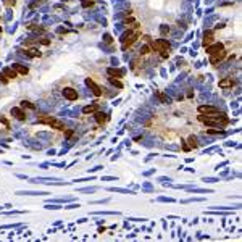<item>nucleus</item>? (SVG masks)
Masks as SVG:
<instances>
[{
  "mask_svg": "<svg viewBox=\"0 0 242 242\" xmlns=\"http://www.w3.org/2000/svg\"><path fill=\"white\" fill-rule=\"evenodd\" d=\"M197 119L203 124L216 126V127H224V126H228V123H229L228 116H226L224 113H220V111H216V113H208V115H199Z\"/></svg>",
  "mask_w": 242,
  "mask_h": 242,
  "instance_id": "obj_1",
  "label": "nucleus"
},
{
  "mask_svg": "<svg viewBox=\"0 0 242 242\" xmlns=\"http://www.w3.org/2000/svg\"><path fill=\"white\" fill-rule=\"evenodd\" d=\"M150 49L153 52H158L163 58H168L169 57V49H171V45H169L168 41H165V39H158V41H153L150 42Z\"/></svg>",
  "mask_w": 242,
  "mask_h": 242,
  "instance_id": "obj_2",
  "label": "nucleus"
},
{
  "mask_svg": "<svg viewBox=\"0 0 242 242\" xmlns=\"http://www.w3.org/2000/svg\"><path fill=\"white\" fill-rule=\"evenodd\" d=\"M39 123L47 124V126H50L52 129H57V131H65L66 129L65 123H62L60 119L54 118V116H42V118H39Z\"/></svg>",
  "mask_w": 242,
  "mask_h": 242,
  "instance_id": "obj_3",
  "label": "nucleus"
},
{
  "mask_svg": "<svg viewBox=\"0 0 242 242\" xmlns=\"http://www.w3.org/2000/svg\"><path fill=\"white\" fill-rule=\"evenodd\" d=\"M139 36H140V29H134V31H129V33L124 34V36L121 37V47H123V50H126L129 45L134 44Z\"/></svg>",
  "mask_w": 242,
  "mask_h": 242,
  "instance_id": "obj_4",
  "label": "nucleus"
},
{
  "mask_svg": "<svg viewBox=\"0 0 242 242\" xmlns=\"http://www.w3.org/2000/svg\"><path fill=\"white\" fill-rule=\"evenodd\" d=\"M224 58H226V50L223 49V50H220V52H216V54L210 55V63H211V65H218V63L223 62Z\"/></svg>",
  "mask_w": 242,
  "mask_h": 242,
  "instance_id": "obj_5",
  "label": "nucleus"
},
{
  "mask_svg": "<svg viewBox=\"0 0 242 242\" xmlns=\"http://www.w3.org/2000/svg\"><path fill=\"white\" fill-rule=\"evenodd\" d=\"M63 95H65V99L73 102V100L78 99V90H74L73 87H65V89H63Z\"/></svg>",
  "mask_w": 242,
  "mask_h": 242,
  "instance_id": "obj_6",
  "label": "nucleus"
},
{
  "mask_svg": "<svg viewBox=\"0 0 242 242\" xmlns=\"http://www.w3.org/2000/svg\"><path fill=\"white\" fill-rule=\"evenodd\" d=\"M86 84H87V87H90V90L94 92V95H97V97H100V95H102V89H100V87L97 86V84H95V82L92 81L90 78L86 79Z\"/></svg>",
  "mask_w": 242,
  "mask_h": 242,
  "instance_id": "obj_7",
  "label": "nucleus"
},
{
  "mask_svg": "<svg viewBox=\"0 0 242 242\" xmlns=\"http://www.w3.org/2000/svg\"><path fill=\"white\" fill-rule=\"evenodd\" d=\"M216 111H220L216 107H211V105H200L199 107V113L200 115H208V113H216Z\"/></svg>",
  "mask_w": 242,
  "mask_h": 242,
  "instance_id": "obj_8",
  "label": "nucleus"
},
{
  "mask_svg": "<svg viewBox=\"0 0 242 242\" xmlns=\"http://www.w3.org/2000/svg\"><path fill=\"white\" fill-rule=\"evenodd\" d=\"M12 115L15 116L16 119H20V121H24V119H26V113L23 111V108H21V107L12 108Z\"/></svg>",
  "mask_w": 242,
  "mask_h": 242,
  "instance_id": "obj_9",
  "label": "nucleus"
},
{
  "mask_svg": "<svg viewBox=\"0 0 242 242\" xmlns=\"http://www.w3.org/2000/svg\"><path fill=\"white\" fill-rule=\"evenodd\" d=\"M107 74H108V76H111V78L119 79V78H123V76H124V71L123 70H116V68H108Z\"/></svg>",
  "mask_w": 242,
  "mask_h": 242,
  "instance_id": "obj_10",
  "label": "nucleus"
},
{
  "mask_svg": "<svg viewBox=\"0 0 242 242\" xmlns=\"http://www.w3.org/2000/svg\"><path fill=\"white\" fill-rule=\"evenodd\" d=\"M223 49H224L223 44H210L208 47H207V54L213 55V54H216V52H220V50H223Z\"/></svg>",
  "mask_w": 242,
  "mask_h": 242,
  "instance_id": "obj_11",
  "label": "nucleus"
},
{
  "mask_svg": "<svg viewBox=\"0 0 242 242\" xmlns=\"http://www.w3.org/2000/svg\"><path fill=\"white\" fill-rule=\"evenodd\" d=\"M203 47H208L210 44H213V31H207L205 34H203Z\"/></svg>",
  "mask_w": 242,
  "mask_h": 242,
  "instance_id": "obj_12",
  "label": "nucleus"
},
{
  "mask_svg": "<svg viewBox=\"0 0 242 242\" xmlns=\"http://www.w3.org/2000/svg\"><path fill=\"white\" fill-rule=\"evenodd\" d=\"M236 82H234V79L233 78H228V79H221L220 81V87L221 89H228V87H233Z\"/></svg>",
  "mask_w": 242,
  "mask_h": 242,
  "instance_id": "obj_13",
  "label": "nucleus"
},
{
  "mask_svg": "<svg viewBox=\"0 0 242 242\" xmlns=\"http://www.w3.org/2000/svg\"><path fill=\"white\" fill-rule=\"evenodd\" d=\"M13 70L16 71L18 74H28V73H29L28 68H26V66H23V65H20V63H15V65H13Z\"/></svg>",
  "mask_w": 242,
  "mask_h": 242,
  "instance_id": "obj_14",
  "label": "nucleus"
},
{
  "mask_svg": "<svg viewBox=\"0 0 242 242\" xmlns=\"http://www.w3.org/2000/svg\"><path fill=\"white\" fill-rule=\"evenodd\" d=\"M26 54V57H29V58H37V57H42V54L39 52L37 49H28L24 52Z\"/></svg>",
  "mask_w": 242,
  "mask_h": 242,
  "instance_id": "obj_15",
  "label": "nucleus"
},
{
  "mask_svg": "<svg viewBox=\"0 0 242 242\" xmlns=\"http://www.w3.org/2000/svg\"><path fill=\"white\" fill-rule=\"evenodd\" d=\"M2 73H3L5 76H7V78H8V79H15V78H16V76H18V73H16V71H15V70H13V68H5V70L2 71Z\"/></svg>",
  "mask_w": 242,
  "mask_h": 242,
  "instance_id": "obj_16",
  "label": "nucleus"
},
{
  "mask_svg": "<svg viewBox=\"0 0 242 242\" xmlns=\"http://www.w3.org/2000/svg\"><path fill=\"white\" fill-rule=\"evenodd\" d=\"M99 110V105L97 103H92V105H87V107H84L82 108V113H94V111H97Z\"/></svg>",
  "mask_w": 242,
  "mask_h": 242,
  "instance_id": "obj_17",
  "label": "nucleus"
},
{
  "mask_svg": "<svg viewBox=\"0 0 242 242\" xmlns=\"http://www.w3.org/2000/svg\"><path fill=\"white\" fill-rule=\"evenodd\" d=\"M95 119H97L99 124H103V123L108 121V115H105V113H97V115H95Z\"/></svg>",
  "mask_w": 242,
  "mask_h": 242,
  "instance_id": "obj_18",
  "label": "nucleus"
},
{
  "mask_svg": "<svg viewBox=\"0 0 242 242\" xmlns=\"http://www.w3.org/2000/svg\"><path fill=\"white\" fill-rule=\"evenodd\" d=\"M187 142H189V147L190 148H197L199 147V142H197V137H195V136H189Z\"/></svg>",
  "mask_w": 242,
  "mask_h": 242,
  "instance_id": "obj_19",
  "label": "nucleus"
},
{
  "mask_svg": "<svg viewBox=\"0 0 242 242\" xmlns=\"http://www.w3.org/2000/svg\"><path fill=\"white\" fill-rule=\"evenodd\" d=\"M20 107H21V108H29V110H36V105H34V103H31L29 100H23Z\"/></svg>",
  "mask_w": 242,
  "mask_h": 242,
  "instance_id": "obj_20",
  "label": "nucleus"
},
{
  "mask_svg": "<svg viewBox=\"0 0 242 242\" xmlns=\"http://www.w3.org/2000/svg\"><path fill=\"white\" fill-rule=\"evenodd\" d=\"M28 29H29V31H36V33H45V28H42V26H37V24H29Z\"/></svg>",
  "mask_w": 242,
  "mask_h": 242,
  "instance_id": "obj_21",
  "label": "nucleus"
},
{
  "mask_svg": "<svg viewBox=\"0 0 242 242\" xmlns=\"http://www.w3.org/2000/svg\"><path fill=\"white\" fill-rule=\"evenodd\" d=\"M108 81H110L115 87H118V89H123V82L119 81V79H115V78H111V76H110V78H108Z\"/></svg>",
  "mask_w": 242,
  "mask_h": 242,
  "instance_id": "obj_22",
  "label": "nucleus"
},
{
  "mask_svg": "<svg viewBox=\"0 0 242 242\" xmlns=\"http://www.w3.org/2000/svg\"><path fill=\"white\" fill-rule=\"evenodd\" d=\"M16 194L18 195H47V192H23V190H20Z\"/></svg>",
  "mask_w": 242,
  "mask_h": 242,
  "instance_id": "obj_23",
  "label": "nucleus"
},
{
  "mask_svg": "<svg viewBox=\"0 0 242 242\" xmlns=\"http://www.w3.org/2000/svg\"><path fill=\"white\" fill-rule=\"evenodd\" d=\"M94 3H95V0H82V7H84V8H89V7H92Z\"/></svg>",
  "mask_w": 242,
  "mask_h": 242,
  "instance_id": "obj_24",
  "label": "nucleus"
},
{
  "mask_svg": "<svg viewBox=\"0 0 242 242\" xmlns=\"http://www.w3.org/2000/svg\"><path fill=\"white\" fill-rule=\"evenodd\" d=\"M150 50H152V49H150V45H144L142 49H140V54L147 55V54H150Z\"/></svg>",
  "mask_w": 242,
  "mask_h": 242,
  "instance_id": "obj_25",
  "label": "nucleus"
},
{
  "mask_svg": "<svg viewBox=\"0 0 242 242\" xmlns=\"http://www.w3.org/2000/svg\"><path fill=\"white\" fill-rule=\"evenodd\" d=\"M207 132H208V134H223V131H220V129H207Z\"/></svg>",
  "mask_w": 242,
  "mask_h": 242,
  "instance_id": "obj_26",
  "label": "nucleus"
},
{
  "mask_svg": "<svg viewBox=\"0 0 242 242\" xmlns=\"http://www.w3.org/2000/svg\"><path fill=\"white\" fill-rule=\"evenodd\" d=\"M0 123H3L7 127H10V121H8L7 118H5V116H0Z\"/></svg>",
  "mask_w": 242,
  "mask_h": 242,
  "instance_id": "obj_27",
  "label": "nucleus"
},
{
  "mask_svg": "<svg viewBox=\"0 0 242 242\" xmlns=\"http://www.w3.org/2000/svg\"><path fill=\"white\" fill-rule=\"evenodd\" d=\"M0 81L3 82V84H7V82H8V78H7L3 73H0Z\"/></svg>",
  "mask_w": 242,
  "mask_h": 242,
  "instance_id": "obj_28",
  "label": "nucleus"
},
{
  "mask_svg": "<svg viewBox=\"0 0 242 242\" xmlns=\"http://www.w3.org/2000/svg\"><path fill=\"white\" fill-rule=\"evenodd\" d=\"M65 136H66V137H71V136H73V131L66 127V129H65Z\"/></svg>",
  "mask_w": 242,
  "mask_h": 242,
  "instance_id": "obj_29",
  "label": "nucleus"
},
{
  "mask_svg": "<svg viewBox=\"0 0 242 242\" xmlns=\"http://www.w3.org/2000/svg\"><path fill=\"white\" fill-rule=\"evenodd\" d=\"M42 2H44V0H37V2H34V3L31 5V8H36V7H39V5L42 3Z\"/></svg>",
  "mask_w": 242,
  "mask_h": 242,
  "instance_id": "obj_30",
  "label": "nucleus"
},
{
  "mask_svg": "<svg viewBox=\"0 0 242 242\" xmlns=\"http://www.w3.org/2000/svg\"><path fill=\"white\" fill-rule=\"evenodd\" d=\"M5 3L8 5V7H12V5H15V3H16V0H5Z\"/></svg>",
  "mask_w": 242,
  "mask_h": 242,
  "instance_id": "obj_31",
  "label": "nucleus"
},
{
  "mask_svg": "<svg viewBox=\"0 0 242 242\" xmlns=\"http://www.w3.org/2000/svg\"><path fill=\"white\" fill-rule=\"evenodd\" d=\"M157 95H158V97H160V99L163 100V102H166V100H168V99H166V97H165L163 94H161V92H157Z\"/></svg>",
  "mask_w": 242,
  "mask_h": 242,
  "instance_id": "obj_32",
  "label": "nucleus"
},
{
  "mask_svg": "<svg viewBox=\"0 0 242 242\" xmlns=\"http://www.w3.org/2000/svg\"><path fill=\"white\" fill-rule=\"evenodd\" d=\"M105 42H107V44H111V37L108 36V34L105 36Z\"/></svg>",
  "mask_w": 242,
  "mask_h": 242,
  "instance_id": "obj_33",
  "label": "nucleus"
},
{
  "mask_svg": "<svg viewBox=\"0 0 242 242\" xmlns=\"http://www.w3.org/2000/svg\"><path fill=\"white\" fill-rule=\"evenodd\" d=\"M182 148H184V150H190V147H189L186 142H182Z\"/></svg>",
  "mask_w": 242,
  "mask_h": 242,
  "instance_id": "obj_34",
  "label": "nucleus"
},
{
  "mask_svg": "<svg viewBox=\"0 0 242 242\" xmlns=\"http://www.w3.org/2000/svg\"><path fill=\"white\" fill-rule=\"evenodd\" d=\"M0 33H2V28H0Z\"/></svg>",
  "mask_w": 242,
  "mask_h": 242,
  "instance_id": "obj_35",
  "label": "nucleus"
}]
</instances>
